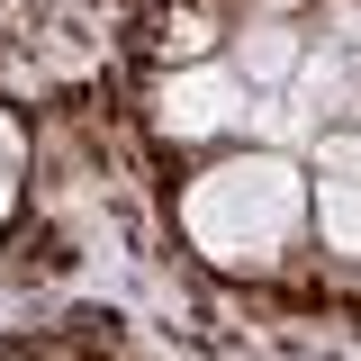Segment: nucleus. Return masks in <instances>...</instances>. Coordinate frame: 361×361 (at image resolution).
<instances>
[{
    "label": "nucleus",
    "instance_id": "f257e3e1",
    "mask_svg": "<svg viewBox=\"0 0 361 361\" xmlns=\"http://www.w3.org/2000/svg\"><path fill=\"white\" fill-rule=\"evenodd\" d=\"M307 226V180L280 154H226L180 190V235L217 271H271Z\"/></svg>",
    "mask_w": 361,
    "mask_h": 361
},
{
    "label": "nucleus",
    "instance_id": "f03ea898",
    "mask_svg": "<svg viewBox=\"0 0 361 361\" xmlns=\"http://www.w3.org/2000/svg\"><path fill=\"white\" fill-rule=\"evenodd\" d=\"M226 127H244V82L235 63H180L154 82V135L163 145H217Z\"/></svg>",
    "mask_w": 361,
    "mask_h": 361
},
{
    "label": "nucleus",
    "instance_id": "7ed1b4c3",
    "mask_svg": "<svg viewBox=\"0 0 361 361\" xmlns=\"http://www.w3.org/2000/svg\"><path fill=\"white\" fill-rule=\"evenodd\" d=\"M298 54H307V45H298V27H289V18H253V27L235 37V82L280 90L289 73H298Z\"/></svg>",
    "mask_w": 361,
    "mask_h": 361
},
{
    "label": "nucleus",
    "instance_id": "20e7f679",
    "mask_svg": "<svg viewBox=\"0 0 361 361\" xmlns=\"http://www.w3.org/2000/svg\"><path fill=\"white\" fill-rule=\"evenodd\" d=\"M289 82H298L307 109H343V118H353V99H361V54H353V45H316V54H298Z\"/></svg>",
    "mask_w": 361,
    "mask_h": 361
},
{
    "label": "nucleus",
    "instance_id": "39448f33",
    "mask_svg": "<svg viewBox=\"0 0 361 361\" xmlns=\"http://www.w3.org/2000/svg\"><path fill=\"white\" fill-rule=\"evenodd\" d=\"M307 226L325 235V253H361V180H316Z\"/></svg>",
    "mask_w": 361,
    "mask_h": 361
},
{
    "label": "nucleus",
    "instance_id": "423d86ee",
    "mask_svg": "<svg viewBox=\"0 0 361 361\" xmlns=\"http://www.w3.org/2000/svg\"><path fill=\"white\" fill-rule=\"evenodd\" d=\"M208 45H217L208 9H180V18H163V54H172V63H208Z\"/></svg>",
    "mask_w": 361,
    "mask_h": 361
},
{
    "label": "nucleus",
    "instance_id": "0eeeda50",
    "mask_svg": "<svg viewBox=\"0 0 361 361\" xmlns=\"http://www.w3.org/2000/svg\"><path fill=\"white\" fill-rule=\"evenodd\" d=\"M325 27H334V45H361V0H325Z\"/></svg>",
    "mask_w": 361,
    "mask_h": 361
},
{
    "label": "nucleus",
    "instance_id": "6e6552de",
    "mask_svg": "<svg viewBox=\"0 0 361 361\" xmlns=\"http://www.w3.org/2000/svg\"><path fill=\"white\" fill-rule=\"evenodd\" d=\"M9 208H18V163L0 154V226H9Z\"/></svg>",
    "mask_w": 361,
    "mask_h": 361
},
{
    "label": "nucleus",
    "instance_id": "1a4fd4ad",
    "mask_svg": "<svg viewBox=\"0 0 361 361\" xmlns=\"http://www.w3.org/2000/svg\"><path fill=\"white\" fill-rule=\"evenodd\" d=\"M253 9H262V18H289V9H307V0H253Z\"/></svg>",
    "mask_w": 361,
    "mask_h": 361
},
{
    "label": "nucleus",
    "instance_id": "9d476101",
    "mask_svg": "<svg viewBox=\"0 0 361 361\" xmlns=\"http://www.w3.org/2000/svg\"><path fill=\"white\" fill-rule=\"evenodd\" d=\"M353 127H361V99H353Z\"/></svg>",
    "mask_w": 361,
    "mask_h": 361
}]
</instances>
